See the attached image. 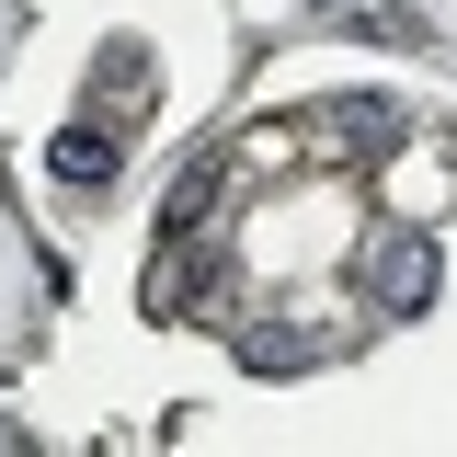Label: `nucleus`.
Returning <instances> with one entry per match:
<instances>
[{"label": "nucleus", "instance_id": "obj_2", "mask_svg": "<svg viewBox=\"0 0 457 457\" xmlns=\"http://www.w3.org/2000/svg\"><path fill=\"white\" fill-rule=\"evenodd\" d=\"M46 161H57V183L104 195V183H114V126H92V114H80V126H57V137H46Z\"/></svg>", "mask_w": 457, "mask_h": 457}, {"label": "nucleus", "instance_id": "obj_3", "mask_svg": "<svg viewBox=\"0 0 457 457\" xmlns=\"http://www.w3.org/2000/svg\"><path fill=\"white\" fill-rule=\"evenodd\" d=\"M320 126H343V149H389V126H400V104L389 92H343Z\"/></svg>", "mask_w": 457, "mask_h": 457}, {"label": "nucleus", "instance_id": "obj_1", "mask_svg": "<svg viewBox=\"0 0 457 457\" xmlns=\"http://www.w3.org/2000/svg\"><path fill=\"white\" fill-rule=\"evenodd\" d=\"M435 286H446V252H435L423 228H378V252H366V309H378V320H423Z\"/></svg>", "mask_w": 457, "mask_h": 457}]
</instances>
